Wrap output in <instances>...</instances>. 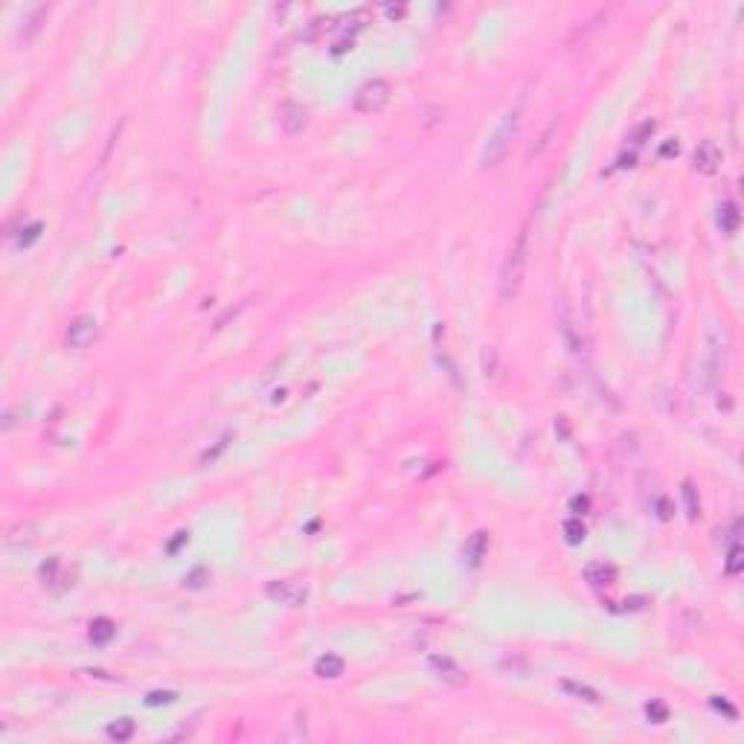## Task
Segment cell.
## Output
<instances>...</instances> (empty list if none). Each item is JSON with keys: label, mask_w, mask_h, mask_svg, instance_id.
Returning a JSON list of instances; mask_svg holds the SVG:
<instances>
[{"label": "cell", "mask_w": 744, "mask_h": 744, "mask_svg": "<svg viewBox=\"0 0 744 744\" xmlns=\"http://www.w3.org/2000/svg\"><path fill=\"white\" fill-rule=\"evenodd\" d=\"M524 102H526V96L521 93L515 99V105L503 114V120L497 122V128L491 131V137L486 140V146H483V169H495V166L506 158V151L509 146L515 143V137L517 131H521V122H524Z\"/></svg>", "instance_id": "cell-1"}, {"label": "cell", "mask_w": 744, "mask_h": 744, "mask_svg": "<svg viewBox=\"0 0 744 744\" xmlns=\"http://www.w3.org/2000/svg\"><path fill=\"white\" fill-rule=\"evenodd\" d=\"M529 254H532L529 224H524L521 233H517V238H515L512 250H509L506 262H503V268H500V300L503 303H512L517 294H521V285L526 279V268H529Z\"/></svg>", "instance_id": "cell-2"}, {"label": "cell", "mask_w": 744, "mask_h": 744, "mask_svg": "<svg viewBox=\"0 0 744 744\" xmlns=\"http://www.w3.org/2000/svg\"><path fill=\"white\" fill-rule=\"evenodd\" d=\"M724 358H727V332L724 326L718 329V323H712L707 332V349L700 358V372H704V387H712L718 381V375L724 370Z\"/></svg>", "instance_id": "cell-3"}, {"label": "cell", "mask_w": 744, "mask_h": 744, "mask_svg": "<svg viewBox=\"0 0 744 744\" xmlns=\"http://www.w3.org/2000/svg\"><path fill=\"white\" fill-rule=\"evenodd\" d=\"M390 102V85L384 79H370V82H363V85L358 88L355 93V99H352V108L358 111V114H378V111H384Z\"/></svg>", "instance_id": "cell-4"}, {"label": "cell", "mask_w": 744, "mask_h": 744, "mask_svg": "<svg viewBox=\"0 0 744 744\" xmlns=\"http://www.w3.org/2000/svg\"><path fill=\"white\" fill-rule=\"evenodd\" d=\"M428 669L448 686H466L468 683V675L459 669L457 660L448 657V654H430L428 657Z\"/></svg>", "instance_id": "cell-5"}, {"label": "cell", "mask_w": 744, "mask_h": 744, "mask_svg": "<svg viewBox=\"0 0 744 744\" xmlns=\"http://www.w3.org/2000/svg\"><path fill=\"white\" fill-rule=\"evenodd\" d=\"M96 332H99V326H96V320L90 314L76 317L67 329V346L70 349H88L96 341Z\"/></svg>", "instance_id": "cell-6"}, {"label": "cell", "mask_w": 744, "mask_h": 744, "mask_svg": "<svg viewBox=\"0 0 744 744\" xmlns=\"http://www.w3.org/2000/svg\"><path fill=\"white\" fill-rule=\"evenodd\" d=\"M561 338H564V346H567V352L573 358H584L587 355V343L582 338V329L575 326V320L570 314V308H564L561 312Z\"/></svg>", "instance_id": "cell-7"}, {"label": "cell", "mask_w": 744, "mask_h": 744, "mask_svg": "<svg viewBox=\"0 0 744 744\" xmlns=\"http://www.w3.org/2000/svg\"><path fill=\"white\" fill-rule=\"evenodd\" d=\"M268 596L279 605H288V608H297L305 602V584L300 582H271L268 584Z\"/></svg>", "instance_id": "cell-8"}, {"label": "cell", "mask_w": 744, "mask_h": 744, "mask_svg": "<svg viewBox=\"0 0 744 744\" xmlns=\"http://www.w3.org/2000/svg\"><path fill=\"white\" fill-rule=\"evenodd\" d=\"M692 160H695V169L700 175H715L721 166V149L715 146V140H700Z\"/></svg>", "instance_id": "cell-9"}, {"label": "cell", "mask_w": 744, "mask_h": 744, "mask_svg": "<svg viewBox=\"0 0 744 744\" xmlns=\"http://www.w3.org/2000/svg\"><path fill=\"white\" fill-rule=\"evenodd\" d=\"M279 125L288 137H300L305 131V108L300 102H283L279 108Z\"/></svg>", "instance_id": "cell-10"}, {"label": "cell", "mask_w": 744, "mask_h": 744, "mask_svg": "<svg viewBox=\"0 0 744 744\" xmlns=\"http://www.w3.org/2000/svg\"><path fill=\"white\" fill-rule=\"evenodd\" d=\"M486 553H488V535L486 532H474V535L466 541V546H462V561H466L471 570H477L483 564Z\"/></svg>", "instance_id": "cell-11"}, {"label": "cell", "mask_w": 744, "mask_h": 744, "mask_svg": "<svg viewBox=\"0 0 744 744\" xmlns=\"http://www.w3.org/2000/svg\"><path fill=\"white\" fill-rule=\"evenodd\" d=\"M41 582H44L50 591H64L67 584H73V582H67V573H64L61 558H50L47 564L41 567Z\"/></svg>", "instance_id": "cell-12"}, {"label": "cell", "mask_w": 744, "mask_h": 744, "mask_svg": "<svg viewBox=\"0 0 744 744\" xmlns=\"http://www.w3.org/2000/svg\"><path fill=\"white\" fill-rule=\"evenodd\" d=\"M314 675L317 678H329V680L341 678L343 675V657H338V654H323V657H317Z\"/></svg>", "instance_id": "cell-13"}, {"label": "cell", "mask_w": 744, "mask_h": 744, "mask_svg": "<svg viewBox=\"0 0 744 744\" xmlns=\"http://www.w3.org/2000/svg\"><path fill=\"white\" fill-rule=\"evenodd\" d=\"M616 579V570L611 564H605V561H599V564H591L584 570V582L587 584H593V587H602V584H611Z\"/></svg>", "instance_id": "cell-14"}, {"label": "cell", "mask_w": 744, "mask_h": 744, "mask_svg": "<svg viewBox=\"0 0 744 744\" xmlns=\"http://www.w3.org/2000/svg\"><path fill=\"white\" fill-rule=\"evenodd\" d=\"M114 634H117V625L111 622V620H105V616L93 620V622H90V631H88V637H90L93 645H105V642H111V640H114Z\"/></svg>", "instance_id": "cell-15"}, {"label": "cell", "mask_w": 744, "mask_h": 744, "mask_svg": "<svg viewBox=\"0 0 744 744\" xmlns=\"http://www.w3.org/2000/svg\"><path fill=\"white\" fill-rule=\"evenodd\" d=\"M738 221H741L738 207L733 201H724L718 207V227H721V233H736L738 230Z\"/></svg>", "instance_id": "cell-16"}, {"label": "cell", "mask_w": 744, "mask_h": 744, "mask_svg": "<svg viewBox=\"0 0 744 744\" xmlns=\"http://www.w3.org/2000/svg\"><path fill=\"white\" fill-rule=\"evenodd\" d=\"M680 495H683L686 517H689V521H698V515H700V500H698V488H695V483H692V480H683Z\"/></svg>", "instance_id": "cell-17"}, {"label": "cell", "mask_w": 744, "mask_h": 744, "mask_svg": "<svg viewBox=\"0 0 744 744\" xmlns=\"http://www.w3.org/2000/svg\"><path fill=\"white\" fill-rule=\"evenodd\" d=\"M561 689L570 692L573 698H579V700H587V704H599V692L591 689V686H584V683H575V680H561Z\"/></svg>", "instance_id": "cell-18"}, {"label": "cell", "mask_w": 744, "mask_h": 744, "mask_svg": "<svg viewBox=\"0 0 744 744\" xmlns=\"http://www.w3.org/2000/svg\"><path fill=\"white\" fill-rule=\"evenodd\" d=\"M561 529H564V541L573 544V546H579L584 541V535H587L584 524L579 521V517H570V521H564V526H561Z\"/></svg>", "instance_id": "cell-19"}, {"label": "cell", "mask_w": 744, "mask_h": 744, "mask_svg": "<svg viewBox=\"0 0 744 744\" xmlns=\"http://www.w3.org/2000/svg\"><path fill=\"white\" fill-rule=\"evenodd\" d=\"M134 736V721L131 718H120L114 724H108V738L114 741H128Z\"/></svg>", "instance_id": "cell-20"}, {"label": "cell", "mask_w": 744, "mask_h": 744, "mask_svg": "<svg viewBox=\"0 0 744 744\" xmlns=\"http://www.w3.org/2000/svg\"><path fill=\"white\" fill-rule=\"evenodd\" d=\"M555 131H558V120H553L550 125H546V131H544V134L538 137V143H535V146H532V149L526 151V158L532 160V158H538V154H541L544 149H550V143H553V134H555Z\"/></svg>", "instance_id": "cell-21"}, {"label": "cell", "mask_w": 744, "mask_h": 744, "mask_svg": "<svg viewBox=\"0 0 744 744\" xmlns=\"http://www.w3.org/2000/svg\"><path fill=\"white\" fill-rule=\"evenodd\" d=\"M744 570V558H741V546L733 544L729 546V553H727V561H724V573L727 575H738Z\"/></svg>", "instance_id": "cell-22"}, {"label": "cell", "mask_w": 744, "mask_h": 744, "mask_svg": "<svg viewBox=\"0 0 744 744\" xmlns=\"http://www.w3.org/2000/svg\"><path fill=\"white\" fill-rule=\"evenodd\" d=\"M645 715H649L654 724H663L669 718V707L663 704V700H649V704H645Z\"/></svg>", "instance_id": "cell-23"}, {"label": "cell", "mask_w": 744, "mask_h": 744, "mask_svg": "<svg viewBox=\"0 0 744 744\" xmlns=\"http://www.w3.org/2000/svg\"><path fill=\"white\" fill-rule=\"evenodd\" d=\"M38 236H41V224H38V221H32L26 230H21V236H18V245H21V247H30Z\"/></svg>", "instance_id": "cell-24"}, {"label": "cell", "mask_w": 744, "mask_h": 744, "mask_svg": "<svg viewBox=\"0 0 744 744\" xmlns=\"http://www.w3.org/2000/svg\"><path fill=\"white\" fill-rule=\"evenodd\" d=\"M175 692H149V698H146V704L149 707H160V704H175Z\"/></svg>", "instance_id": "cell-25"}, {"label": "cell", "mask_w": 744, "mask_h": 744, "mask_svg": "<svg viewBox=\"0 0 744 744\" xmlns=\"http://www.w3.org/2000/svg\"><path fill=\"white\" fill-rule=\"evenodd\" d=\"M712 707H715V709H718V712H724V715H727V718H729V721H736V718H738V709H736L733 704H727V700H724V698H712Z\"/></svg>", "instance_id": "cell-26"}, {"label": "cell", "mask_w": 744, "mask_h": 744, "mask_svg": "<svg viewBox=\"0 0 744 744\" xmlns=\"http://www.w3.org/2000/svg\"><path fill=\"white\" fill-rule=\"evenodd\" d=\"M204 575H207V570H204V567H198V570H192V573L187 575V582H184V584H187V587H201V584H204V582H201V579H204Z\"/></svg>", "instance_id": "cell-27"}, {"label": "cell", "mask_w": 744, "mask_h": 744, "mask_svg": "<svg viewBox=\"0 0 744 744\" xmlns=\"http://www.w3.org/2000/svg\"><path fill=\"white\" fill-rule=\"evenodd\" d=\"M657 509H660V512H657V515H660V521H669V517H671V506H669V500H666V497H660V500H657Z\"/></svg>", "instance_id": "cell-28"}, {"label": "cell", "mask_w": 744, "mask_h": 744, "mask_svg": "<svg viewBox=\"0 0 744 744\" xmlns=\"http://www.w3.org/2000/svg\"><path fill=\"white\" fill-rule=\"evenodd\" d=\"M584 509H587V497H573V512L584 515Z\"/></svg>", "instance_id": "cell-29"}, {"label": "cell", "mask_w": 744, "mask_h": 744, "mask_svg": "<svg viewBox=\"0 0 744 744\" xmlns=\"http://www.w3.org/2000/svg\"><path fill=\"white\" fill-rule=\"evenodd\" d=\"M184 541H189V535H187V532H178V541H172V544H169V553H175V550H178V546L184 544Z\"/></svg>", "instance_id": "cell-30"}, {"label": "cell", "mask_w": 744, "mask_h": 744, "mask_svg": "<svg viewBox=\"0 0 744 744\" xmlns=\"http://www.w3.org/2000/svg\"><path fill=\"white\" fill-rule=\"evenodd\" d=\"M387 15H390V18H399V15H404V6H387Z\"/></svg>", "instance_id": "cell-31"}]
</instances>
